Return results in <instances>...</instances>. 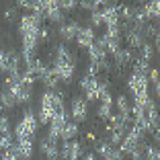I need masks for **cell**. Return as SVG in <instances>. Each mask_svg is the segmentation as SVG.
I'll use <instances>...</instances> for the list:
<instances>
[{
    "label": "cell",
    "instance_id": "6da1fadb",
    "mask_svg": "<svg viewBox=\"0 0 160 160\" xmlns=\"http://www.w3.org/2000/svg\"><path fill=\"white\" fill-rule=\"evenodd\" d=\"M52 72L58 78L60 84H70L76 76V56L72 49L64 43H58L53 47V60H52Z\"/></svg>",
    "mask_w": 160,
    "mask_h": 160
},
{
    "label": "cell",
    "instance_id": "7a4b0ae2",
    "mask_svg": "<svg viewBox=\"0 0 160 160\" xmlns=\"http://www.w3.org/2000/svg\"><path fill=\"white\" fill-rule=\"evenodd\" d=\"M66 113V103H64V92L60 90H45L39 99V107H37V123L39 125H47L53 117Z\"/></svg>",
    "mask_w": 160,
    "mask_h": 160
},
{
    "label": "cell",
    "instance_id": "3957f363",
    "mask_svg": "<svg viewBox=\"0 0 160 160\" xmlns=\"http://www.w3.org/2000/svg\"><path fill=\"white\" fill-rule=\"evenodd\" d=\"M39 123L37 117H35L33 109H25L23 115L19 117L17 125H14V140H33L37 136Z\"/></svg>",
    "mask_w": 160,
    "mask_h": 160
},
{
    "label": "cell",
    "instance_id": "277c9868",
    "mask_svg": "<svg viewBox=\"0 0 160 160\" xmlns=\"http://www.w3.org/2000/svg\"><path fill=\"white\" fill-rule=\"evenodd\" d=\"M66 113H68V119L74 123H84L86 119H88V103L84 101V97L82 94H78V97H72L70 105L66 107Z\"/></svg>",
    "mask_w": 160,
    "mask_h": 160
},
{
    "label": "cell",
    "instance_id": "5b68a950",
    "mask_svg": "<svg viewBox=\"0 0 160 160\" xmlns=\"http://www.w3.org/2000/svg\"><path fill=\"white\" fill-rule=\"evenodd\" d=\"M99 88H101L99 76L84 74L82 78H80V90H82V97H84L86 103H94V101H97V97H99Z\"/></svg>",
    "mask_w": 160,
    "mask_h": 160
},
{
    "label": "cell",
    "instance_id": "8992f818",
    "mask_svg": "<svg viewBox=\"0 0 160 160\" xmlns=\"http://www.w3.org/2000/svg\"><path fill=\"white\" fill-rule=\"evenodd\" d=\"M41 19L49 21L52 25H62L66 21V14L60 8V2L49 0V2H41Z\"/></svg>",
    "mask_w": 160,
    "mask_h": 160
},
{
    "label": "cell",
    "instance_id": "52a82bcc",
    "mask_svg": "<svg viewBox=\"0 0 160 160\" xmlns=\"http://www.w3.org/2000/svg\"><path fill=\"white\" fill-rule=\"evenodd\" d=\"M78 29H80V21L78 19H70V21H64L62 25H58L56 33H58V37L62 39L64 45H70V43L76 39Z\"/></svg>",
    "mask_w": 160,
    "mask_h": 160
},
{
    "label": "cell",
    "instance_id": "ba28073f",
    "mask_svg": "<svg viewBox=\"0 0 160 160\" xmlns=\"http://www.w3.org/2000/svg\"><path fill=\"white\" fill-rule=\"evenodd\" d=\"M82 154H84V146L78 140L64 142V146L60 148V160H80Z\"/></svg>",
    "mask_w": 160,
    "mask_h": 160
},
{
    "label": "cell",
    "instance_id": "9c48e42d",
    "mask_svg": "<svg viewBox=\"0 0 160 160\" xmlns=\"http://www.w3.org/2000/svg\"><path fill=\"white\" fill-rule=\"evenodd\" d=\"M94 39H97V33H94V29L90 27V25H80L78 29V33H76V45L80 47V49H88L90 45L94 43Z\"/></svg>",
    "mask_w": 160,
    "mask_h": 160
},
{
    "label": "cell",
    "instance_id": "30bf717a",
    "mask_svg": "<svg viewBox=\"0 0 160 160\" xmlns=\"http://www.w3.org/2000/svg\"><path fill=\"white\" fill-rule=\"evenodd\" d=\"M39 150H41L43 156H45V160H60V148H58V142L52 140L47 133L41 136V140H39Z\"/></svg>",
    "mask_w": 160,
    "mask_h": 160
},
{
    "label": "cell",
    "instance_id": "8fae6325",
    "mask_svg": "<svg viewBox=\"0 0 160 160\" xmlns=\"http://www.w3.org/2000/svg\"><path fill=\"white\" fill-rule=\"evenodd\" d=\"M12 150L19 160H31L35 152V142L33 140H14Z\"/></svg>",
    "mask_w": 160,
    "mask_h": 160
},
{
    "label": "cell",
    "instance_id": "7c38bea8",
    "mask_svg": "<svg viewBox=\"0 0 160 160\" xmlns=\"http://www.w3.org/2000/svg\"><path fill=\"white\" fill-rule=\"evenodd\" d=\"M113 64H115V68H117V70H123V68H127L129 66V64H133V52L132 49H129V47H121V49H119L117 53H113Z\"/></svg>",
    "mask_w": 160,
    "mask_h": 160
},
{
    "label": "cell",
    "instance_id": "4fadbf2b",
    "mask_svg": "<svg viewBox=\"0 0 160 160\" xmlns=\"http://www.w3.org/2000/svg\"><path fill=\"white\" fill-rule=\"evenodd\" d=\"M113 107L117 109V115L123 119H132V103L127 99V94H117L113 99Z\"/></svg>",
    "mask_w": 160,
    "mask_h": 160
},
{
    "label": "cell",
    "instance_id": "5bb4252c",
    "mask_svg": "<svg viewBox=\"0 0 160 160\" xmlns=\"http://www.w3.org/2000/svg\"><path fill=\"white\" fill-rule=\"evenodd\" d=\"M142 8V14H144V19L148 21V23H154V21H158L160 17V2H146L144 6H140Z\"/></svg>",
    "mask_w": 160,
    "mask_h": 160
},
{
    "label": "cell",
    "instance_id": "9a60e30c",
    "mask_svg": "<svg viewBox=\"0 0 160 160\" xmlns=\"http://www.w3.org/2000/svg\"><path fill=\"white\" fill-rule=\"evenodd\" d=\"M78 133H80V125L68 119V121H66V125H64V132H62V140H64V142L76 140V138H78Z\"/></svg>",
    "mask_w": 160,
    "mask_h": 160
},
{
    "label": "cell",
    "instance_id": "2e32d148",
    "mask_svg": "<svg viewBox=\"0 0 160 160\" xmlns=\"http://www.w3.org/2000/svg\"><path fill=\"white\" fill-rule=\"evenodd\" d=\"M144 158H146V160H160V150H158V146L146 144V146H144Z\"/></svg>",
    "mask_w": 160,
    "mask_h": 160
},
{
    "label": "cell",
    "instance_id": "e0dca14e",
    "mask_svg": "<svg viewBox=\"0 0 160 160\" xmlns=\"http://www.w3.org/2000/svg\"><path fill=\"white\" fill-rule=\"evenodd\" d=\"M148 82H152V84H154V94L156 97H158L160 94V82H158V68H150V70H148Z\"/></svg>",
    "mask_w": 160,
    "mask_h": 160
},
{
    "label": "cell",
    "instance_id": "ac0fdd59",
    "mask_svg": "<svg viewBox=\"0 0 160 160\" xmlns=\"http://www.w3.org/2000/svg\"><path fill=\"white\" fill-rule=\"evenodd\" d=\"M140 58H142V60H146V62H150L152 58H154V45H152L150 41H146L144 45L140 47Z\"/></svg>",
    "mask_w": 160,
    "mask_h": 160
},
{
    "label": "cell",
    "instance_id": "d6986e66",
    "mask_svg": "<svg viewBox=\"0 0 160 160\" xmlns=\"http://www.w3.org/2000/svg\"><path fill=\"white\" fill-rule=\"evenodd\" d=\"M10 133V119L8 115H0V136Z\"/></svg>",
    "mask_w": 160,
    "mask_h": 160
},
{
    "label": "cell",
    "instance_id": "ffe728a7",
    "mask_svg": "<svg viewBox=\"0 0 160 160\" xmlns=\"http://www.w3.org/2000/svg\"><path fill=\"white\" fill-rule=\"evenodd\" d=\"M60 8L64 10V14L66 12H74V10L78 8V2H74V0H64V2H60Z\"/></svg>",
    "mask_w": 160,
    "mask_h": 160
},
{
    "label": "cell",
    "instance_id": "44dd1931",
    "mask_svg": "<svg viewBox=\"0 0 160 160\" xmlns=\"http://www.w3.org/2000/svg\"><path fill=\"white\" fill-rule=\"evenodd\" d=\"M90 27L97 29V27H103V19H101V10H94L90 12Z\"/></svg>",
    "mask_w": 160,
    "mask_h": 160
},
{
    "label": "cell",
    "instance_id": "7402d4cb",
    "mask_svg": "<svg viewBox=\"0 0 160 160\" xmlns=\"http://www.w3.org/2000/svg\"><path fill=\"white\" fill-rule=\"evenodd\" d=\"M144 146H146V144H144ZM144 146H142V148H136L133 152H129V154H127V158H129V160H146V158H144Z\"/></svg>",
    "mask_w": 160,
    "mask_h": 160
},
{
    "label": "cell",
    "instance_id": "603a6c76",
    "mask_svg": "<svg viewBox=\"0 0 160 160\" xmlns=\"http://www.w3.org/2000/svg\"><path fill=\"white\" fill-rule=\"evenodd\" d=\"M4 21H6V23H12V21H17V6H10V8L4 10Z\"/></svg>",
    "mask_w": 160,
    "mask_h": 160
},
{
    "label": "cell",
    "instance_id": "cb8c5ba5",
    "mask_svg": "<svg viewBox=\"0 0 160 160\" xmlns=\"http://www.w3.org/2000/svg\"><path fill=\"white\" fill-rule=\"evenodd\" d=\"M80 160H99V158H97V154H94V152H90V150H84V154L80 156Z\"/></svg>",
    "mask_w": 160,
    "mask_h": 160
},
{
    "label": "cell",
    "instance_id": "d4e9b609",
    "mask_svg": "<svg viewBox=\"0 0 160 160\" xmlns=\"http://www.w3.org/2000/svg\"><path fill=\"white\" fill-rule=\"evenodd\" d=\"M0 56H2V49H0ZM0 72H2V70H0Z\"/></svg>",
    "mask_w": 160,
    "mask_h": 160
}]
</instances>
